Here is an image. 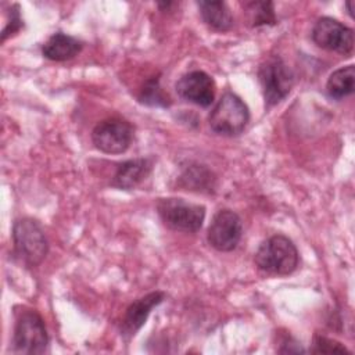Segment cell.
I'll return each instance as SVG.
<instances>
[{
  "label": "cell",
  "mask_w": 355,
  "mask_h": 355,
  "mask_svg": "<svg viewBox=\"0 0 355 355\" xmlns=\"http://www.w3.org/2000/svg\"><path fill=\"white\" fill-rule=\"evenodd\" d=\"M254 261L258 269L268 275L286 276L298 268L300 254L291 239L275 234L261 243Z\"/></svg>",
  "instance_id": "1"
},
{
  "label": "cell",
  "mask_w": 355,
  "mask_h": 355,
  "mask_svg": "<svg viewBox=\"0 0 355 355\" xmlns=\"http://www.w3.org/2000/svg\"><path fill=\"white\" fill-rule=\"evenodd\" d=\"M12 245L17 258L28 268L43 262L49 252V241L40 223L32 218H21L12 226Z\"/></svg>",
  "instance_id": "2"
},
{
  "label": "cell",
  "mask_w": 355,
  "mask_h": 355,
  "mask_svg": "<svg viewBox=\"0 0 355 355\" xmlns=\"http://www.w3.org/2000/svg\"><path fill=\"white\" fill-rule=\"evenodd\" d=\"M49 347V334L42 316L29 308L15 312L12 351L17 354H43Z\"/></svg>",
  "instance_id": "3"
},
{
  "label": "cell",
  "mask_w": 355,
  "mask_h": 355,
  "mask_svg": "<svg viewBox=\"0 0 355 355\" xmlns=\"http://www.w3.org/2000/svg\"><path fill=\"white\" fill-rule=\"evenodd\" d=\"M248 121L250 110L247 104L232 92L222 94L208 116L209 128L222 136L240 135Z\"/></svg>",
  "instance_id": "4"
},
{
  "label": "cell",
  "mask_w": 355,
  "mask_h": 355,
  "mask_svg": "<svg viewBox=\"0 0 355 355\" xmlns=\"http://www.w3.org/2000/svg\"><path fill=\"white\" fill-rule=\"evenodd\" d=\"M157 212L166 227L183 233L198 232L205 219L204 205L175 197L158 198Z\"/></svg>",
  "instance_id": "5"
},
{
  "label": "cell",
  "mask_w": 355,
  "mask_h": 355,
  "mask_svg": "<svg viewBox=\"0 0 355 355\" xmlns=\"http://www.w3.org/2000/svg\"><path fill=\"white\" fill-rule=\"evenodd\" d=\"M258 80L262 89L265 107L270 108L288 96L294 85V75L282 57L270 55L259 65Z\"/></svg>",
  "instance_id": "6"
},
{
  "label": "cell",
  "mask_w": 355,
  "mask_h": 355,
  "mask_svg": "<svg viewBox=\"0 0 355 355\" xmlns=\"http://www.w3.org/2000/svg\"><path fill=\"white\" fill-rule=\"evenodd\" d=\"M135 129L130 122L122 118H107L98 122L92 130L94 147L105 154H122L132 144Z\"/></svg>",
  "instance_id": "7"
},
{
  "label": "cell",
  "mask_w": 355,
  "mask_h": 355,
  "mask_svg": "<svg viewBox=\"0 0 355 355\" xmlns=\"http://www.w3.org/2000/svg\"><path fill=\"white\" fill-rule=\"evenodd\" d=\"M243 236L241 218L232 209H219L208 227L207 240L212 248L220 252L233 251Z\"/></svg>",
  "instance_id": "8"
},
{
  "label": "cell",
  "mask_w": 355,
  "mask_h": 355,
  "mask_svg": "<svg viewBox=\"0 0 355 355\" xmlns=\"http://www.w3.org/2000/svg\"><path fill=\"white\" fill-rule=\"evenodd\" d=\"M311 36L316 46L329 51L348 55L354 50V31L330 17L319 18Z\"/></svg>",
  "instance_id": "9"
},
{
  "label": "cell",
  "mask_w": 355,
  "mask_h": 355,
  "mask_svg": "<svg viewBox=\"0 0 355 355\" xmlns=\"http://www.w3.org/2000/svg\"><path fill=\"white\" fill-rule=\"evenodd\" d=\"M178 94L196 105L209 107L215 97V82L207 72L196 69L184 73L176 82Z\"/></svg>",
  "instance_id": "10"
},
{
  "label": "cell",
  "mask_w": 355,
  "mask_h": 355,
  "mask_svg": "<svg viewBox=\"0 0 355 355\" xmlns=\"http://www.w3.org/2000/svg\"><path fill=\"white\" fill-rule=\"evenodd\" d=\"M166 294L164 291H151L137 300H135L125 311V315L122 318L119 333L121 337L126 341H129L132 337L136 336V333L143 327L146 323L148 315L151 313L153 308L159 305L165 300Z\"/></svg>",
  "instance_id": "11"
},
{
  "label": "cell",
  "mask_w": 355,
  "mask_h": 355,
  "mask_svg": "<svg viewBox=\"0 0 355 355\" xmlns=\"http://www.w3.org/2000/svg\"><path fill=\"white\" fill-rule=\"evenodd\" d=\"M153 171L151 158H133L121 162L112 176L111 186L121 190H132L144 182Z\"/></svg>",
  "instance_id": "12"
},
{
  "label": "cell",
  "mask_w": 355,
  "mask_h": 355,
  "mask_svg": "<svg viewBox=\"0 0 355 355\" xmlns=\"http://www.w3.org/2000/svg\"><path fill=\"white\" fill-rule=\"evenodd\" d=\"M83 49V43L62 32L53 33L42 46V54L51 61H68L76 57Z\"/></svg>",
  "instance_id": "13"
},
{
  "label": "cell",
  "mask_w": 355,
  "mask_h": 355,
  "mask_svg": "<svg viewBox=\"0 0 355 355\" xmlns=\"http://www.w3.org/2000/svg\"><path fill=\"white\" fill-rule=\"evenodd\" d=\"M200 15L205 25L216 32H227L233 26V15L225 1H197Z\"/></svg>",
  "instance_id": "14"
},
{
  "label": "cell",
  "mask_w": 355,
  "mask_h": 355,
  "mask_svg": "<svg viewBox=\"0 0 355 355\" xmlns=\"http://www.w3.org/2000/svg\"><path fill=\"white\" fill-rule=\"evenodd\" d=\"M355 90V67L352 64L336 69L327 79L326 92L331 98L341 100Z\"/></svg>",
  "instance_id": "15"
},
{
  "label": "cell",
  "mask_w": 355,
  "mask_h": 355,
  "mask_svg": "<svg viewBox=\"0 0 355 355\" xmlns=\"http://www.w3.org/2000/svg\"><path fill=\"white\" fill-rule=\"evenodd\" d=\"M137 100L148 107H169L171 105V98L169 96L162 90L159 86V78L158 76H151L147 79L137 96Z\"/></svg>",
  "instance_id": "16"
},
{
  "label": "cell",
  "mask_w": 355,
  "mask_h": 355,
  "mask_svg": "<svg viewBox=\"0 0 355 355\" xmlns=\"http://www.w3.org/2000/svg\"><path fill=\"white\" fill-rule=\"evenodd\" d=\"M244 10L250 12L251 26L275 25L276 15L272 1H248L243 4Z\"/></svg>",
  "instance_id": "17"
},
{
  "label": "cell",
  "mask_w": 355,
  "mask_h": 355,
  "mask_svg": "<svg viewBox=\"0 0 355 355\" xmlns=\"http://www.w3.org/2000/svg\"><path fill=\"white\" fill-rule=\"evenodd\" d=\"M182 186L183 187H189L190 190L196 189V190H211L209 187H212V178H211V172L207 171L205 168H200V166H194L190 171L187 169L183 175H182ZM187 189V190H189Z\"/></svg>",
  "instance_id": "18"
},
{
  "label": "cell",
  "mask_w": 355,
  "mask_h": 355,
  "mask_svg": "<svg viewBox=\"0 0 355 355\" xmlns=\"http://www.w3.org/2000/svg\"><path fill=\"white\" fill-rule=\"evenodd\" d=\"M311 352L313 354H351L345 345H343L341 343L329 338L326 336H320L316 334L313 337V343H312V348Z\"/></svg>",
  "instance_id": "19"
},
{
  "label": "cell",
  "mask_w": 355,
  "mask_h": 355,
  "mask_svg": "<svg viewBox=\"0 0 355 355\" xmlns=\"http://www.w3.org/2000/svg\"><path fill=\"white\" fill-rule=\"evenodd\" d=\"M22 28H24V21H22V17L19 12V7H18V4H12L8 11V21H7L4 29L1 31V42H4L11 35L19 32Z\"/></svg>",
  "instance_id": "20"
},
{
  "label": "cell",
  "mask_w": 355,
  "mask_h": 355,
  "mask_svg": "<svg viewBox=\"0 0 355 355\" xmlns=\"http://www.w3.org/2000/svg\"><path fill=\"white\" fill-rule=\"evenodd\" d=\"M345 6H347V10H348L349 17H352V3H351V1H348Z\"/></svg>",
  "instance_id": "21"
}]
</instances>
